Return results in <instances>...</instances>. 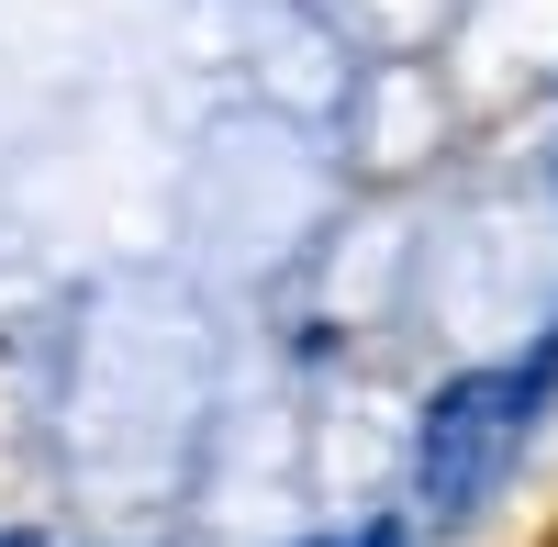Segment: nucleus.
Returning a JSON list of instances; mask_svg holds the SVG:
<instances>
[{
	"label": "nucleus",
	"instance_id": "f257e3e1",
	"mask_svg": "<svg viewBox=\"0 0 558 547\" xmlns=\"http://www.w3.org/2000/svg\"><path fill=\"white\" fill-rule=\"evenodd\" d=\"M547 369H558V336L536 369H470L425 402V425H413V525H470L514 459L536 447V414H547Z\"/></svg>",
	"mask_w": 558,
	"mask_h": 547
},
{
	"label": "nucleus",
	"instance_id": "f03ea898",
	"mask_svg": "<svg viewBox=\"0 0 558 547\" xmlns=\"http://www.w3.org/2000/svg\"><path fill=\"white\" fill-rule=\"evenodd\" d=\"M347 547H413V514H368V525H357Z\"/></svg>",
	"mask_w": 558,
	"mask_h": 547
},
{
	"label": "nucleus",
	"instance_id": "7ed1b4c3",
	"mask_svg": "<svg viewBox=\"0 0 558 547\" xmlns=\"http://www.w3.org/2000/svg\"><path fill=\"white\" fill-rule=\"evenodd\" d=\"M0 547H57V536H34V525H0Z\"/></svg>",
	"mask_w": 558,
	"mask_h": 547
},
{
	"label": "nucleus",
	"instance_id": "20e7f679",
	"mask_svg": "<svg viewBox=\"0 0 558 547\" xmlns=\"http://www.w3.org/2000/svg\"><path fill=\"white\" fill-rule=\"evenodd\" d=\"M313 547H347V536H313Z\"/></svg>",
	"mask_w": 558,
	"mask_h": 547
}]
</instances>
